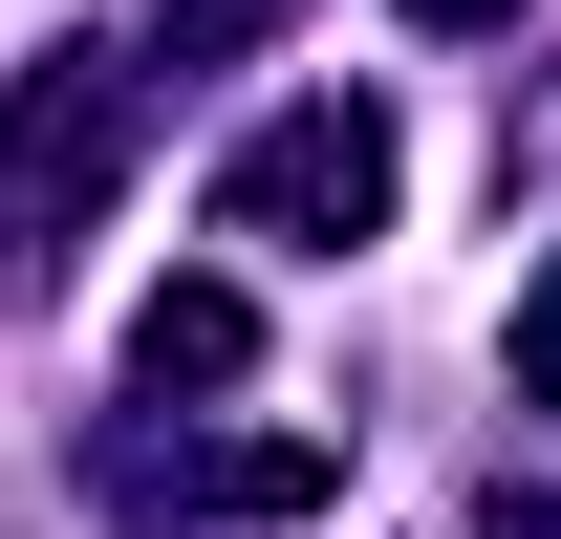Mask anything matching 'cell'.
<instances>
[{
	"label": "cell",
	"mask_w": 561,
	"mask_h": 539,
	"mask_svg": "<svg viewBox=\"0 0 561 539\" xmlns=\"http://www.w3.org/2000/svg\"><path fill=\"white\" fill-rule=\"evenodd\" d=\"M280 0H173V66H216V44H260Z\"/></svg>",
	"instance_id": "obj_6"
},
{
	"label": "cell",
	"mask_w": 561,
	"mask_h": 539,
	"mask_svg": "<svg viewBox=\"0 0 561 539\" xmlns=\"http://www.w3.org/2000/svg\"><path fill=\"white\" fill-rule=\"evenodd\" d=\"M130 367H151V389H238V367H260V302H238V280H151Z\"/></svg>",
	"instance_id": "obj_2"
},
{
	"label": "cell",
	"mask_w": 561,
	"mask_h": 539,
	"mask_svg": "<svg viewBox=\"0 0 561 539\" xmlns=\"http://www.w3.org/2000/svg\"><path fill=\"white\" fill-rule=\"evenodd\" d=\"M411 22H518V0H411Z\"/></svg>",
	"instance_id": "obj_7"
},
{
	"label": "cell",
	"mask_w": 561,
	"mask_h": 539,
	"mask_svg": "<svg viewBox=\"0 0 561 539\" xmlns=\"http://www.w3.org/2000/svg\"><path fill=\"white\" fill-rule=\"evenodd\" d=\"M87 173H108V66H44V151H22V195L87 216Z\"/></svg>",
	"instance_id": "obj_4"
},
{
	"label": "cell",
	"mask_w": 561,
	"mask_h": 539,
	"mask_svg": "<svg viewBox=\"0 0 561 539\" xmlns=\"http://www.w3.org/2000/svg\"><path fill=\"white\" fill-rule=\"evenodd\" d=\"M173 496H195V518H302V496H324V432H238V454H195Z\"/></svg>",
	"instance_id": "obj_3"
},
{
	"label": "cell",
	"mask_w": 561,
	"mask_h": 539,
	"mask_svg": "<svg viewBox=\"0 0 561 539\" xmlns=\"http://www.w3.org/2000/svg\"><path fill=\"white\" fill-rule=\"evenodd\" d=\"M518 410H561V260H540V302H518Z\"/></svg>",
	"instance_id": "obj_5"
},
{
	"label": "cell",
	"mask_w": 561,
	"mask_h": 539,
	"mask_svg": "<svg viewBox=\"0 0 561 539\" xmlns=\"http://www.w3.org/2000/svg\"><path fill=\"white\" fill-rule=\"evenodd\" d=\"M216 216H238V238H324V260H346L367 216H389V108H280V130L216 173Z\"/></svg>",
	"instance_id": "obj_1"
}]
</instances>
